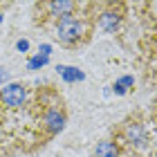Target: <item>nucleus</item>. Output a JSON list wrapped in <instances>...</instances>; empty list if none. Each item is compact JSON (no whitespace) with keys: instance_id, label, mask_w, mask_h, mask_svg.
Masks as SVG:
<instances>
[{"instance_id":"obj_2","label":"nucleus","mask_w":157,"mask_h":157,"mask_svg":"<svg viewBox=\"0 0 157 157\" xmlns=\"http://www.w3.org/2000/svg\"><path fill=\"white\" fill-rule=\"evenodd\" d=\"M108 137L119 146L124 157H157V128L146 108L128 112L110 128Z\"/></svg>"},{"instance_id":"obj_10","label":"nucleus","mask_w":157,"mask_h":157,"mask_svg":"<svg viewBox=\"0 0 157 157\" xmlns=\"http://www.w3.org/2000/svg\"><path fill=\"white\" fill-rule=\"evenodd\" d=\"M146 110H148V117H151V121H153V124H155V128H157V92L153 94L151 103L146 105Z\"/></svg>"},{"instance_id":"obj_3","label":"nucleus","mask_w":157,"mask_h":157,"mask_svg":"<svg viewBox=\"0 0 157 157\" xmlns=\"http://www.w3.org/2000/svg\"><path fill=\"white\" fill-rule=\"evenodd\" d=\"M94 34H97V0H92V2L81 0L76 11L59 20L49 29L52 40L67 52H78V49L88 47Z\"/></svg>"},{"instance_id":"obj_13","label":"nucleus","mask_w":157,"mask_h":157,"mask_svg":"<svg viewBox=\"0 0 157 157\" xmlns=\"http://www.w3.org/2000/svg\"><path fill=\"white\" fill-rule=\"evenodd\" d=\"M18 49H20V52H27V49H29V43H27V40H20V43H18Z\"/></svg>"},{"instance_id":"obj_11","label":"nucleus","mask_w":157,"mask_h":157,"mask_svg":"<svg viewBox=\"0 0 157 157\" xmlns=\"http://www.w3.org/2000/svg\"><path fill=\"white\" fill-rule=\"evenodd\" d=\"M45 63H47V56L45 54H38L36 59H32L29 63H27V67H29V70H38L40 65H45Z\"/></svg>"},{"instance_id":"obj_12","label":"nucleus","mask_w":157,"mask_h":157,"mask_svg":"<svg viewBox=\"0 0 157 157\" xmlns=\"http://www.w3.org/2000/svg\"><path fill=\"white\" fill-rule=\"evenodd\" d=\"M7 78H9V72H5V70L0 67V88H2L5 83H9V81H7Z\"/></svg>"},{"instance_id":"obj_7","label":"nucleus","mask_w":157,"mask_h":157,"mask_svg":"<svg viewBox=\"0 0 157 157\" xmlns=\"http://www.w3.org/2000/svg\"><path fill=\"white\" fill-rule=\"evenodd\" d=\"M20 155H25L20 144L13 139V135L0 121V157H20Z\"/></svg>"},{"instance_id":"obj_5","label":"nucleus","mask_w":157,"mask_h":157,"mask_svg":"<svg viewBox=\"0 0 157 157\" xmlns=\"http://www.w3.org/2000/svg\"><path fill=\"white\" fill-rule=\"evenodd\" d=\"M34 83L9 81L0 88V115H16L29 108Z\"/></svg>"},{"instance_id":"obj_6","label":"nucleus","mask_w":157,"mask_h":157,"mask_svg":"<svg viewBox=\"0 0 157 157\" xmlns=\"http://www.w3.org/2000/svg\"><path fill=\"white\" fill-rule=\"evenodd\" d=\"M128 13H130V2H97V32L103 34H119L124 29Z\"/></svg>"},{"instance_id":"obj_8","label":"nucleus","mask_w":157,"mask_h":157,"mask_svg":"<svg viewBox=\"0 0 157 157\" xmlns=\"http://www.w3.org/2000/svg\"><path fill=\"white\" fill-rule=\"evenodd\" d=\"M90 157H124V155H121L119 146L110 137H103V139H99L97 144L92 146Z\"/></svg>"},{"instance_id":"obj_9","label":"nucleus","mask_w":157,"mask_h":157,"mask_svg":"<svg viewBox=\"0 0 157 157\" xmlns=\"http://www.w3.org/2000/svg\"><path fill=\"white\" fill-rule=\"evenodd\" d=\"M56 72H59V76L65 83H74V81H81V78H83V72L78 67H74V65H59Z\"/></svg>"},{"instance_id":"obj_1","label":"nucleus","mask_w":157,"mask_h":157,"mask_svg":"<svg viewBox=\"0 0 157 157\" xmlns=\"http://www.w3.org/2000/svg\"><path fill=\"white\" fill-rule=\"evenodd\" d=\"M32 117L36 124V130L40 135L43 144L54 141L59 135L65 130L67 121H70V110L65 94L61 92L59 85L54 83H34L32 92Z\"/></svg>"},{"instance_id":"obj_4","label":"nucleus","mask_w":157,"mask_h":157,"mask_svg":"<svg viewBox=\"0 0 157 157\" xmlns=\"http://www.w3.org/2000/svg\"><path fill=\"white\" fill-rule=\"evenodd\" d=\"M81 0H38L32 5V25L36 29L49 32L52 27L78 9Z\"/></svg>"}]
</instances>
